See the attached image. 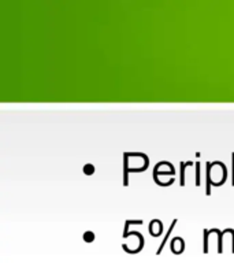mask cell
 I'll return each mask as SVG.
<instances>
[{
    "label": "cell",
    "instance_id": "5b68a950",
    "mask_svg": "<svg viewBox=\"0 0 234 263\" xmlns=\"http://www.w3.org/2000/svg\"><path fill=\"white\" fill-rule=\"evenodd\" d=\"M84 237H85V240H89V241H92V240L94 238V236L92 232H86V233L84 234Z\"/></svg>",
    "mask_w": 234,
    "mask_h": 263
},
{
    "label": "cell",
    "instance_id": "6da1fadb",
    "mask_svg": "<svg viewBox=\"0 0 234 263\" xmlns=\"http://www.w3.org/2000/svg\"><path fill=\"white\" fill-rule=\"evenodd\" d=\"M176 223H177V219H174V221H172V223H171V226H170V229L167 230V233H166V236H164L163 241H162V244H160L159 250H158V254H160V251H162V248H163V247H164V242H166V240H167V237H168V236H170V233H171L172 228H174V225H176Z\"/></svg>",
    "mask_w": 234,
    "mask_h": 263
},
{
    "label": "cell",
    "instance_id": "7a4b0ae2",
    "mask_svg": "<svg viewBox=\"0 0 234 263\" xmlns=\"http://www.w3.org/2000/svg\"><path fill=\"white\" fill-rule=\"evenodd\" d=\"M196 184H200V162L196 163Z\"/></svg>",
    "mask_w": 234,
    "mask_h": 263
},
{
    "label": "cell",
    "instance_id": "277c9868",
    "mask_svg": "<svg viewBox=\"0 0 234 263\" xmlns=\"http://www.w3.org/2000/svg\"><path fill=\"white\" fill-rule=\"evenodd\" d=\"M93 166H92V164L90 163H88V164H85V167H84V172L85 173H93Z\"/></svg>",
    "mask_w": 234,
    "mask_h": 263
},
{
    "label": "cell",
    "instance_id": "3957f363",
    "mask_svg": "<svg viewBox=\"0 0 234 263\" xmlns=\"http://www.w3.org/2000/svg\"><path fill=\"white\" fill-rule=\"evenodd\" d=\"M185 166H186V163H185V162H182V163H181V184L184 185V170H185Z\"/></svg>",
    "mask_w": 234,
    "mask_h": 263
}]
</instances>
